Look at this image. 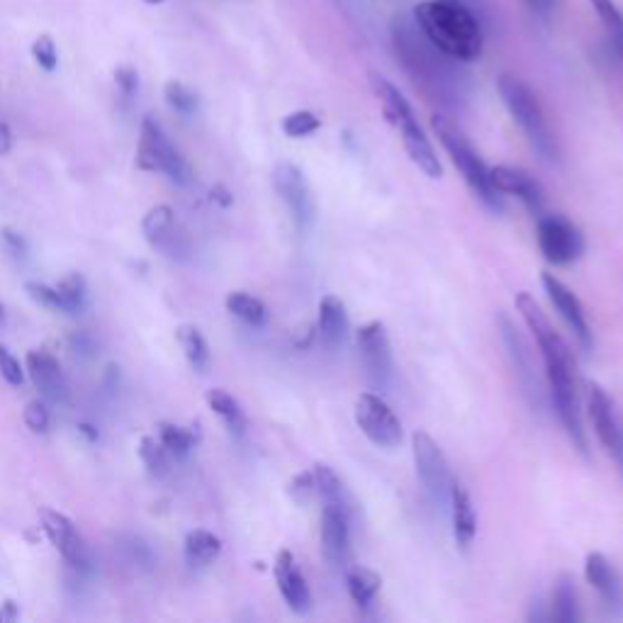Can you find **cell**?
<instances>
[{
    "instance_id": "4",
    "label": "cell",
    "mask_w": 623,
    "mask_h": 623,
    "mask_svg": "<svg viewBox=\"0 0 623 623\" xmlns=\"http://www.w3.org/2000/svg\"><path fill=\"white\" fill-rule=\"evenodd\" d=\"M370 83H373V91L375 95H378L380 105H383L387 122H390V125L402 134V144H404V149H407L409 159L422 168L429 178H441L439 154H436L434 147H431L424 129L419 127L417 117H414V110H412V105L407 103V98H404V95L383 76L373 74L370 76Z\"/></svg>"
},
{
    "instance_id": "13",
    "label": "cell",
    "mask_w": 623,
    "mask_h": 623,
    "mask_svg": "<svg viewBox=\"0 0 623 623\" xmlns=\"http://www.w3.org/2000/svg\"><path fill=\"white\" fill-rule=\"evenodd\" d=\"M587 409L594 431H597L606 453H609V456L623 468V429L619 424V417H616L614 412V402L606 395L602 385L597 383L587 385Z\"/></svg>"
},
{
    "instance_id": "38",
    "label": "cell",
    "mask_w": 623,
    "mask_h": 623,
    "mask_svg": "<svg viewBox=\"0 0 623 623\" xmlns=\"http://www.w3.org/2000/svg\"><path fill=\"white\" fill-rule=\"evenodd\" d=\"M27 293H30L32 300L39 302V305L47 307V310L66 314V307L64 302H61L59 293H56V288H49V285L44 283H27Z\"/></svg>"
},
{
    "instance_id": "29",
    "label": "cell",
    "mask_w": 623,
    "mask_h": 623,
    "mask_svg": "<svg viewBox=\"0 0 623 623\" xmlns=\"http://www.w3.org/2000/svg\"><path fill=\"white\" fill-rule=\"evenodd\" d=\"M553 619L560 623H572L580 619V606H577V589L572 577L563 575L553 589Z\"/></svg>"
},
{
    "instance_id": "18",
    "label": "cell",
    "mask_w": 623,
    "mask_h": 623,
    "mask_svg": "<svg viewBox=\"0 0 623 623\" xmlns=\"http://www.w3.org/2000/svg\"><path fill=\"white\" fill-rule=\"evenodd\" d=\"M273 572L275 582H278V592L280 597L285 599V604H288L295 614H307V611L312 609V592L290 550H280L278 558H275Z\"/></svg>"
},
{
    "instance_id": "20",
    "label": "cell",
    "mask_w": 623,
    "mask_h": 623,
    "mask_svg": "<svg viewBox=\"0 0 623 623\" xmlns=\"http://www.w3.org/2000/svg\"><path fill=\"white\" fill-rule=\"evenodd\" d=\"M317 331L322 344L329 351H336L344 346L346 336H349V314H346V305L336 295L322 297L317 314Z\"/></svg>"
},
{
    "instance_id": "12",
    "label": "cell",
    "mask_w": 623,
    "mask_h": 623,
    "mask_svg": "<svg viewBox=\"0 0 623 623\" xmlns=\"http://www.w3.org/2000/svg\"><path fill=\"white\" fill-rule=\"evenodd\" d=\"M358 349H361L363 366H366L370 383L378 387L390 385L395 363H392V346L385 324L383 322L363 324V327L358 329Z\"/></svg>"
},
{
    "instance_id": "3",
    "label": "cell",
    "mask_w": 623,
    "mask_h": 623,
    "mask_svg": "<svg viewBox=\"0 0 623 623\" xmlns=\"http://www.w3.org/2000/svg\"><path fill=\"white\" fill-rule=\"evenodd\" d=\"M395 47L397 54L402 56V64L407 66L409 74L414 76V81L422 83L426 91H434L441 98H446L448 93L456 86V74H453L451 64H460V61L451 59L436 49L429 39L424 37V32L419 30L417 22L409 20H397L395 25Z\"/></svg>"
},
{
    "instance_id": "45",
    "label": "cell",
    "mask_w": 623,
    "mask_h": 623,
    "mask_svg": "<svg viewBox=\"0 0 623 623\" xmlns=\"http://www.w3.org/2000/svg\"><path fill=\"white\" fill-rule=\"evenodd\" d=\"M10 149H13V132L5 122H0V156L8 154Z\"/></svg>"
},
{
    "instance_id": "24",
    "label": "cell",
    "mask_w": 623,
    "mask_h": 623,
    "mask_svg": "<svg viewBox=\"0 0 623 623\" xmlns=\"http://www.w3.org/2000/svg\"><path fill=\"white\" fill-rule=\"evenodd\" d=\"M314 492L322 499V507H341L351 509L349 492H346L341 477L329 468V465H314Z\"/></svg>"
},
{
    "instance_id": "41",
    "label": "cell",
    "mask_w": 623,
    "mask_h": 623,
    "mask_svg": "<svg viewBox=\"0 0 623 623\" xmlns=\"http://www.w3.org/2000/svg\"><path fill=\"white\" fill-rule=\"evenodd\" d=\"M288 492H290V497H293L297 504H305L307 499H310L312 492H314V473H312V470L295 475L293 482H290Z\"/></svg>"
},
{
    "instance_id": "7",
    "label": "cell",
    "mask_w": 623,
    "mask_h": 623,
    "mask_svg": "<svg viewBox=\"0 0 623 623\" xmlns=\"http://www.w3.org/2000/svg\"><path fill=\"white\" fill-rule=\"evenodd\" d=\"M137 166L142 171L166 173L176 185H188L193 181V168L183 159V154L171 144L166 132L154 117H144L142 137L137 147Z\"/></svg>"
},
{
    "instance_id": "9",
    "label": "cell",
    "mask_w": 623,
    "mask_h": 623,
    "mask_svg": "<svg viewBox=\"0 0 623 623\" xmlns=\"http://www.w3.org/2000/svg\"><path fill=\"white\" fill-rule=\"evenodd\" d=\"M356 424L370 443L380 448H395L402 443V424L380 395L363 392L356 400Z\"/></svg>"
},
{
    "instance_id": "48",
    "label": "cell",
    "mask_w": 623,
    "mask_h": 623,
    "mask_svg": "<svg viewBox=\"0 0 623 623\" xmlns=\"http://www.w3.org/2000/svg\"><path fill=\"white\" fill-rule=\"evenodd\" d=\"M144 3H147V5H164L166 0H144Z\"/></svg>"
},
{
    "instance_id": "37",
    "label": "cell",
    "mask_w": 623,
    "mask_h": 623,
    "mask_svg": "<svg viewBox=\"0 0 623 623\" xmlns=\"http://www.w3.org/2000/svg\"><path fill=\"white\" fill-rule=\"evenodd\" d=\"M32 59L37 61L39 69L54 71L59 66V49H56L54 39L49 35H39L32 42Z\"/></svg>"
},
{
    "instance_id": "23",
    "label": "cell",
    "mask_w": 623,
    "mask_h": 623,
    "mask_svg": "<svg viewBox=\"0 0 623 623\" xmlns=\"http://www.w3.org/2000/svg\"><path fill=\"white\" fill-rule=\"evenodd\" d=\"M585 577L587 582L599 592V597L604 599L609 606H619L623 599L621 582L616 570L611 568L609 560L602 553H589L585 560Z\"/></svg>"
},
{
    "instance_id": "28",
    "label": "cell",
    "mask_w": 623,
    "mask_h": 623,
    "mask_svg": "<svg viewBox=\"0 0 623 623\" xmlns=\"http://www.w3.org/2000/svg\"><path fill=\"white\" fill-rule=\"evenodd\" d=\"M227 310L244 324H249V327H263L268 322L266 305L249 293H229Z\"/></svg>"
},
{
    "instance_id": "1",
    "label": "cell",
    "mask_w": 623,
    "mask_h": 623,
    "mask_svg": "<svg viewBox=\"0 0 623 623\" xmlns=\"http://www.w3.org/2000/svg\"><path fill=\"white\" fill-rule=\"evenodd\" d=\"M516 310H519L521 319H524L533 339H536L538 351H541L543 363H546L550 397H553L555 412H558L560 422H563L577 451L587 453V439L580 417V395H577L575 358H572L570 346L553 329L546 312L538 307V302L529 293L516 295Z\"/></svg>"
},
{
    "instance_id": "2",
    "label": "cell",
    "mask_w": 623,
    "mask_h": 623,
    "mask_svg": "<svg viewBox=\"0 0 623 623\" xmlns=\"http://www.w3.org/2000/svg\"><path fill=\"white\" fill-rule=\"evenodd\" d=\"M414 22L424 37L460 64L477 61L485 47L480 20L463 0H424L414 8Z\"/></svg>"
},
{
    "instance_id": "42",
    "label": "cell",
    "mask_w": 623,
    "mask_h": 623,
    "mask_svg": "<svg viewBox=\"0 0 623 623\" xmlns=\"http://www.w3.org/2000/svg\"><path fill=\"white\" fill-rule=\"evenodd\" d=\"M115 83H117V88H120V93L125 95V98H134V95L139 93V74H137V69H132V66H120V69L115 71Z\"/></svg>"
},
{
    "instance_id": "21",
    "label": "cell",
    "mask_w": 623,
    "mask_h": 623,
    "mask_svg": "<svg viewBox=\"0 0 623 623\" xmlns=\"http://www.w3.org/2000/svg\"><path fill=\"white\" fill-rule=\"evenodd\" d=\"M142 232L144 237L154 249L166 251V254L176 256V251H181L178 246V229H176V215L168 205H156L144 215L142 220Z\"/></svg>"
},
{
    "instance_id": "35",
    "label": "cell",
    "mask_w": 623,
    "mask_h": 623,
    "mask_svg": "<svg viewBox=\"0 0 623 623\" xmlns=\"http://www.w3.org/2000/svg\"><path fill=\"white\" fill-rule=\"evenodd\" d=\"M164 98L166 103L176 112H181V115H193V112L198 110V95H195V91H190V88L181 81H168L164 88Z\"/></svg>"
},
{
    "instance_id": "46",
    "label": "cell",
    "mask_w": 623,
    "mask_h": 623,
    "mask_svg": "<svg viewBox=\"0 0 623 623\" xmlns=\"http://www.w3.org/2000/svg\"><path fill=\"white\" fill-rule=\"evenodd\" d=\"M212 200H217V202H220V205H224V207L232 205V195H229L227 190L222 188V185H217V188H212Z\"/></svg>"
},
{
    "instance_id": "6",
    "label": "cell",
    "mask_w": 623,
    "mask_h": 623,
    "mask_svg": "<svg viewBox=\"0 0 623 623\" xmlns=\"http://www.w3.org/2000/svg\"><path fill=\"white\" fill-rule=\"evenodd\" d=\"M499 95H502L504 105H507L509 115L514 117L516 125L521 127V132L526 134V139L531 142V147L543 156V159L555 161L558 159V147H555V137L550 132L546 115H543L541 103L533 95V91L526 86L521 78L512 74L499 76Z\"/></svg>"
},
{
    "instance_id": "25",
    "label": "cell",
    "mask_w": 623,
    "mask_h": 623,
    "mask_svg": "<svg viewBox=\"0 0 623 623\" xmlns=\"http://www.w3.org/2000/svg\"><path fill=\"white\" fill-rule=\"evenodd\" d=\"M222 553V541L215 536V533L198 529L190 531L188 538H185V558L193 568H205V565L215 563Z\"/></svg>"
},
{
    "instance_id": "5",
    "label": "cell",
    "mask_w": 623,
    "mask_h": 623,
    "mask_svg": "<svg viewBox=\"0 0 623 623\" xmlns=\"http://www.w3.org/2000/svg\"><path fill=\"white\" fill-rule=\"evenodd\" d=\"M431 127H434L436 137H439V142L443 144V149H446V154L451 156L453 166L458 168L463 181L468 183V188L473 190L477 198H480L482 205L490 207L492 212H502L504 202H502V195L492 188L490 168H487L485 161L475 154V149L470 147L468 139L463 137V132H460V129L448 120V117H439V115L431 120Z\"/></svg>"
},
{
    "instance_id": "19",
    "label": "cell",
    "mask_w": 623,
    "mask_h": 623,
    "mask_svg": "<svg viewBox=\"0 0 623 623\" xmlns=\"http://www.w3.org/2000/svg\"><path fill=\"white\" fill-rule=\"evenodd\" d=\"M27 370H30L32 383L47 400L64 402L69 385H66L64 370H61L59 361L47 351H30L27 353Z\"/></svg>"
},
{
    "instance_id": "17",
    "label": "cell",
    "mask_w": 623,
    "mask_h": 623,
    "mask_svg": "<svg viewBox=\"0 0 623 623\" xmlns=\"http://www.w3.org/2000/svg\"><path fill=\"white\" fill-rule=\"evenodd\" d=\"M490 183L499 195H516L533 215H541L543 205H546V195H543V185L531 176L524 168L512 166H497L490 168Z\"/></svg>"
},
{
    "instance_id": "34",
    "label": "cell",
    "mask_w": 623,
    "mask_h": 623,
    "mask_svg": "<svg viewBox=\"0 0 623 623\" xmlns=\"http://www.w3.org/2000/svg\"><path fill=\"white\" fill-rule=\"evenodd\" d=\"M139 456H142L144 465L149 468L151 475H166L168 473V451L156 436H144L139 441Z\"/></svg>"
},
{
    "instance_id": "16",
    "label": "cell",
    "mask_w": 623,
    "mask_h": 623,
    "mask_svg": "<svg viewBox=\"0 0 623 623\" xmlns=\"http://www.w3.org/2000/svg\"><path fill=\"white\" fill-rule=\"evenodd\" d=\"M39 519H42V529L47 533L49 541H52V546L61 553V558L69 565H74V568H86L88 550L83 546V538L78 536L69 516L54 512V509H42Z\"/></svg>"
},
{
    "instance_id": "40",
    "label": "cell",
    "mask_w": 623,
    "mask_h": 623,
    "mask_svg": "<svg viewBox=\"0 0 623 623\" xmlns=\"http://www.w3.org/2000/svg\"><path fill=\"white\" fill-rule=\"evenodd\" d=\"M0 375H3L10 385H22V380H25L20 361L5 349V346H0Z\"/></svg>"
},
{
    "instance_id": "15",
    "label": "cell",
    "mask_w": 623,
    "mask_h": 623,
    "mask_svg": "<svg viewBox=\"0 0 623 623\" xmlns=\"http://www.w3.org/2000/svg\"><path fill=\"white\" fill-rule=\"evenodd\" d=\"M322 550L336 568L351 563V509L322 507Z\"/></svg>"
},
{
    "instance_id": "26",
    "label": "cell",
    "mask_w": 623,
    "mask_h": 623,
    "mask_svg": "<svg viewBox=\"0 0 623 623\" xmlns=\"http://www.w3.org/2000/svg\"><path fill=\"white\" fill-rule=\"evenodd\" d=\"M380 585H383V580L373 570L361 568V565H349L346 568V589H349L351 599L361 609H368L373 604L375 594L380 592Z\"/></svg>"
},
{
    "instance_id": "14",
    "label": "cell",
    "mask_w": 623,
    "mask_h": 623,
    "mask_svg": "<svg viewBox=\"0 0 623 623\" xmlns=\"http://www.w3.org/2000/svg\"><path fill=\"white\" fill-rule=\"evenodd\" d=\"M543 288H546V295L550 297L555 310L560 312V317L565 319V324H568L572 334H575V339L580 341L582 349L585 351L592 349V331H589L585 307L577 300V295L572 293L563 280L555 278L553 273H543Z\"/></svg>"
},
{
    "instance_id": "22",
    "label": "cell",
    "mask_w": 623,
    "mask_h": 623,
    "mask_svg": "<svg viewBox=\"0 0 623 623\" xmlns=\"http://www.w3.org/2000/svg\"><path fill=\"white\" fill-rule=\"evenodd\" d=\"M448 504H451V519H453V538H456L460 550H468L473 546L477 533V516L470 492L465 490L460 482L453 480L451 495H448Z\"/></svg>"
},
{
    "instance_id": "27",
    "label": "cell",
    "mask_w": 623,
    "mask_h": 623,
    "mask_svg": "<svg viewBox=\"0 0 623 623\" xmlns=\"http://www.w3.org/2000/svg\"><path fill=\"white\" fill-rule=\"evenodd\" d=\"M207 404H210L212 412L217 414V417L222 419L224 424H227V429L232 431V434L241 436L246 431V417L244 412H241L239 402L234 400L229 392L224 390H210L207 392Z\"/></svg>"
},
{
    "instance_id": "8",
    "label": "cell",
    "mask_w": 623,
    "mask_h": 623,
    "mask_svg": "<svg viewBox=\"0 0 623 623\" xmlns=\"http://www.w3.org/2000/svg\"><path fill=\"white\" fill-rule=\"evenodd\" d=\"M536 239L543 258L553 266H568L585 254V234L563 215H541Z\"/></svg>"
},
{
    "instance_id": "32",
    "label": "cell",
    "mask_w": 623,
    "mask_h": 623,
    "mask_svg": "<svg viewBox=\"0 0 623 623\" xmlns=\"http://www.w3.org/2000/svg\"><path fill=\"white\" fill-rule=\"evenodd\" d=\"M589 5L594 8V13L599 15V20L604 22L606 32H609L611 47L616 49V54L623 59V15L616 8L614 0H589Z\"/></svg>"
},
{
    "instance_id": "30",
    "label": "cell",
    "mask_w": 623,
    "mask_h": 623,
    "mask_svg": "<svg viewBox=\"0 0 623 623\" xmlns=\"http://www.w3.org/2000/svg\"><path fill=\"white\" fill-rule=\"evenodd\" d=\"M176 334H178V344H181V349L185 353V358H188L190 366H193L195 370H205L207 363H210V349H207V341H205V336L200 334V329L185 324V327L178 329Z\"/></svg>"
},
{
    "instance_id": "44",
    "label": "cell",
    "mask_w": 623,
    "mask_h": 623,
    "mask_svg": "<svg viewBox=\"0 0 623 623\" xmlns=\"http://www.w3.org/2000/svg\"><path fill=\"white\" fill-rule=\"evenodd\" d=\"M18 619H20V609L13 599L0 604V623H15Z\"/></svg>"
},
{
    "instance_id": "47",
    "label": "cell",
    "mask_w": 623,
    "mask_h": 623,
    "mask_svg": "<svg viewBox=\"0 0 623 623\" xmlns=\"http://www.w3.org/2000/svg\"><path fill=\"white\" fill-rule=\"evenodd\" d=\"M531 3H533V8H538V10L550 8V0H531Z\"/></svg>"
},
{
    "instance_id": "36",
    "label": "cell",
    "mask_w": 623,
    "mask_h": 623,
    "mask_svg": "<svg viewBox=\"0 0 623 623\" xmlns=\"http://www.w3.org/2000/svg\"><path fill=\"white\" fill-rule=\"evenodd\" d=\"M319 125H322V122H319V117L314 115V112L297 110V112H290V115L283 120V132L288 134V137L300 139V137H307V134L317 132Z\"/></svg>"
},
{
    "instance_id": "39",
    "label": "cell",
    "mask_w": 623,
    "mask_h": 623,
    "mask_svg": "<svg viewBox=\"0 0 623 623\" xmlns=\"http://www.w3.org/2000/svg\"><path fill=\"white\" fill-rule=\"evenodd\" d=\"M25 424L30 426L35 434H47L52 417H49V409L42 402H30L25 407Z\"/></svg>"
},
{
    "instance_id": "10",
    "label": "cell",
    "mask_w": 623,
    "mask_h": 623,
    "mask_svg": "<svg viewBox=\"0 0 623 623\" xmlns=\"http://www.w3.org/2000/svg\"><path fill=\"white\" fill-rule=\"evenodd\" d=\"M412 453L414 465H417V475L422 477L426 492H429L439 504L448 502L453 477L439 443L431 439L429 434H424V431H417V434L412 436Z\"/></svg>"
},
{
    "instance_id": "33",
    "label": "cell",
    "mask_w": 623,
    "mask_h": 623,
    "mask_svg": "<svg viewBox=\"0 0 623 623\" xmlns=\"http://www.w3.org/2000/svg\"><path fill=\"white\" fill-rule=\"evenodd\" d=\"M56 293H59L61 302H64L66 314H74L83 307L86 302V278L81 273H71L56 285Z\"/></svg>"
},
{
    "instance_id": "43",
    "label": "cell",
    "mask_w": 623,
    "mask_h": 623,
    "mask_svg": "<svg viewBox=\"0 0 623 623\" xmlns=\"http://www.w3.org/2000/svg\"><path fill=\"white\" fill-rule=\"evenodd\" d=\"M0 237H3L5 246H8V249L13 251L15 256H25L27 254L25 239H22L18 232H13V229H3V232H0Z\"/></svg>"
},
{
    "instance_id": "31",
    "label": "cell",
    "mask_w": 623,
    "mask_h": 623,
    "mask_svg": "<svg viewBox=\"0 0 623 623\" xmlns=\"http://www.w3.org/2000/svg\"><path fill=\"white\" fill-rule=\"evenodd\" d=\"M159 441L164 443L166 451L176 458H185L198 443V431L193 429H183V426L176 424H159Z\"/></svg>"
},
{
    "instance_id": "49",
    "label": "cell",
    "mask_w": 623,
    "mask_h": 623,
    "mask_svg": "<svg viewBox=\"0 0 623 623\" xmlns=\"http://www.w3.org/2000/svg\"><path fill=\"white\" fill-rule=\"evenodd\" d=\"M3 319H5V310H3V305H0V324H3Z\"/></svg>"
},
{
    "instance_id": "11",
    "label": "cell",
    "mask_w": 623,
    "mask_h": 623,
    "mask_svg": "<svg viewBox=\"0 0 623 623\" xmlns=\"http://www.w3.org/2000/svg\"><path fill=\"white\" fill-rule=\"evenodd\" d=\"M273 185L275 193L280 195V200L288 205L297 229H300V232L310 229L314 224V215H317V205H314L312 190L310 185H307L305 173L297 166L288 164V161H283V164L273 168Z\"/></svg>"
}]
</instances>
